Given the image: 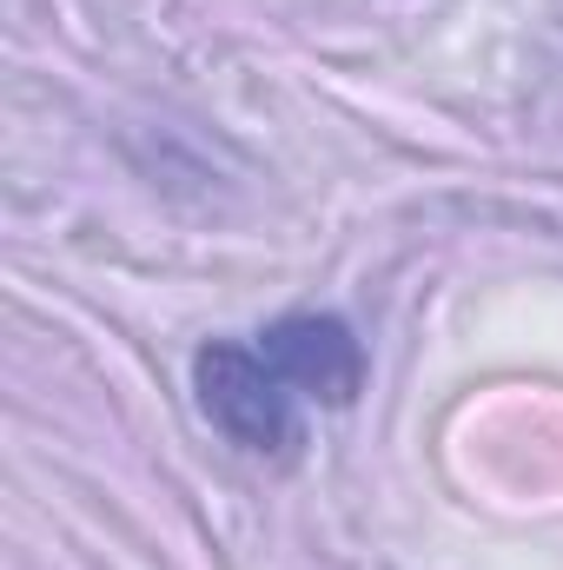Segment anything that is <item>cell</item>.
I'll return each mask as SVG.
<instances>
[{"label":"cell","mask_w":563,"mask_h":570,"mask_svg":"<svg viewBox=\"0 0 563 570\" xmlns=\"http://www.w3.org/2000/svg\"><path fill=\"white\" fill-rule=\"evenodd\" d=\"M365 345L338 312H285L253 338H213L192 358L206 425L246 458H292L312 405H352Z\"/></svg>","instance_id":"obj_1"}]
</instances>
